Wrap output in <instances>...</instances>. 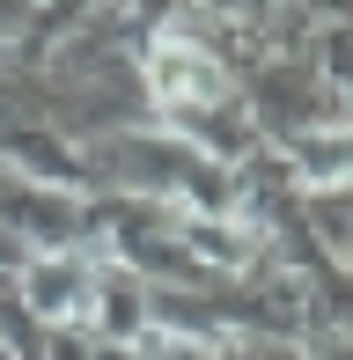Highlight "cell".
I'll use <instances>...</instances> for the list:
<instances>
[{"label": "cell", "mask_w": 353, "mask_h": 360, "mask_svg": "<svg viewBox=\"0 0 353 360\" xmlns=\"http://www.w3.org/2000/svg\"><path fill=\"white\" fill-rule=\"evenodd\" d=\"M206 52H191V44H155V89L162 96H214L221 74H199Z\"/></svg>", "instance_id": "cell-1"}]
</instances>
